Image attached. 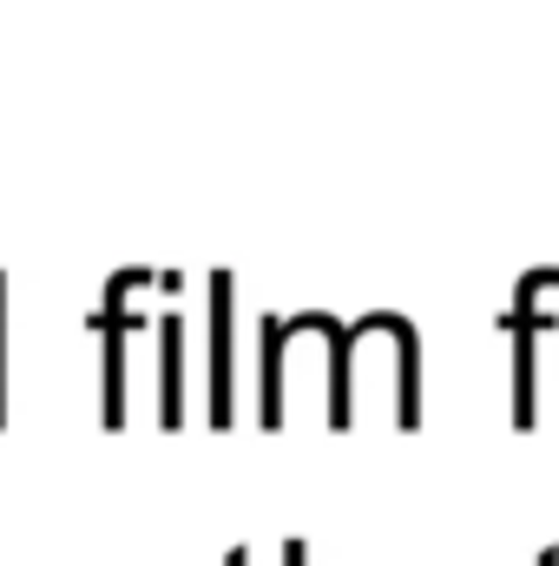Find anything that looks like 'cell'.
I'll return each instance as SVG.
<instances>
[{"instance_id": "1", "label": "cell", "mask_w": 559, "mask_h": 566, "mask_svg": "<svg viewBox=\"0 0 559 566\" xmlns=\"http://www.w3.org/2000/svg\"><path fill=\"white\" fill-rule=\"evenodd\" d=\"M389 402V422H421V336L402 310H369L342 323L336 343V396H329V428H349L362 402Z\"/></svg>"}, {"instance_id": "2", "label": "cell", "mask_w": 559, "mask_h": 566, "mask_svg": "<svg viewBox=\"0 0 559 566\" xmlns=\"http://www.w3.org/2000/svg\"><path fill=\"white\" fill-rule=\"evenodd\" d=\"M559 290V264H534L514 283V310H507V336H514V428H534L540 416V363H534V343H540V323H547V296Z\"/></svg>"}, {"instance_id": "3", "label": "cell", "mask_w": 559, "mask_h": 566, "mask_svg": "<svg viewBox=\"0 0 559 566\" xmlns=\"http://www.w3.org/2000/svg\"><path fill=\"white\" fill-rule=\"evenodd\" d=\"M231 290H238L231 271H211V422L218 428L238 416V402H231Z\"/></svg>"}, {"instance_id": "4", "label": "cell", "mask_w": 559, "mask_h": 566, "mask_svg": "<svg viewBox=\"0 0 559 566\" xmlns=\"http://www.w3.org/2000/svg\"><path fill=\"white\" fill-rule=\"evenodd\" d=\"M158 422H184V310H158Z\"/></svg>"}, {"instance_id": "5", "label": "cell", "mask_w": 559, "mask_h": 566, "mask_svg": "<svg viewBox=\"0 0 559 566\" xmlns=\"http://www.w3.org/2000/svg\"><path fill=\"white\" fill-rule=\"evenodd\" d=\"M0 422H7V271H0Z\"/></svg>"}, {"instance_id": "6", "label": "cell", "mask_w": 559, "mask_h": 566, "mask_svg": "<svg viewBox=\"0 0 559 566\" xmlns=\"http://www.w3.org/2000/svg\"><path fill=\"white\" fill-rule=\"evenodd\" d=\"M283 566H303V541H283Z\"/></svg>"}, {"instance_id": "7", "label": "cell", "mask_w": 559, "mask_h": 566, "mask_svg": "<svg viewBox=\"0 0 559 566\" xmlns=\"http://www.w3.org/2000/svg\"><path fill=\"white\" fill-rule=\"evenodd\" d=\"M224 566H251V554H244V547H231V554H224Z\"/></svg>"}, {"instance_id": "8", "label": "cell", "mask_w": 559, "mask_h": 566, "mask_svg": "<svg viewBox=\"0 0 559 566\" xmlns=\"http://www.w3.org/2000/svg\"><path fill=\"white\" fill-rule=\"evenodd\" d=\"M534 566H559V547H540V560Z\"/></svg>"}]
</instances>
